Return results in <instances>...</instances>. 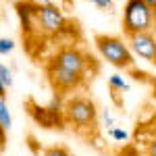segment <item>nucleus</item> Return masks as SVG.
Masks as SVG:
<instances>
[{"instance_id":"1","label":"nucleus","mask_w":156,"mask_h":156,"mask_svg":"<svg viewBox=\"0 0 156 156\" xmlns=\"http://www.w3.org/2000/svg\"><path fill=\"white\" fill-rule=\"evenodd\" d=\"M67 125L77 133H94L98 129V108L87 96H71L62 104Z\"/></svg>"},{"instance_id":"2","label":"nucleus","mask_w":156,"mask_h":156,"mask_svg":"<svg viewBox=\"0 0 156 156\" xmlns=\"http://www.w3.org/2000/svg\"><path fill=\"white\" fill-rule=\"evenodd\" d=\"M96 50L100 52V56L110 62L112 67L123 69V71H133L135 69V54L131 52L129 44L117 36H96L94 37Z\"/></svg>"},{"instance_id":"3","label":"nucleus","mask_w":156,"mask_h":156,"mask_svg":"<svg viewBox=\"0 0 156 156\" xmlns=\"http://www.w3.org/2000/svg\"><path fill=\"white\" fill-rule=\"evenodd\" d=\"M156 25V15L144 0H127L123 11V31L127 36L152 31Z\"/></svg>"},{"instance_id":"4","label":"nucleus","mask_w":156,"mask_h":156,"mask_svg":"<svg viewBox=\"0 0 156 156\" xmlns=\"http://www.w3.org/2000/svg\"><path fill=\"white\" fill-rule=\"evenodd\" d=\"M67 17L58 6L50 4H37L36 19H34V29L42 36H60L67 31Z\"/></svg>"},{"instance_id":"5","label":"nucleus","mask_w":156,"mask_h":156,"mask_svg":"<svg viewBox=\"0 0 156 156\" xmlns=\"http://www.w3.org/2000/svg\"><path fill=\"white\" fill-rule=\"evenodd\" d=\"M52 65L62 67L71 73H77L87 79V71H90V65H92V56H87L85 52L77 48V46H65L58 52H54V56L50 58Z\"/></svg>"},{"instance_id":"6","label":"nucleus","mask_w":156,"mask_h":156,"mask_svg":"<svg viewBox=\"0 0 156 156\" xmlns=\"http://www.w3.org/2000/svg\"><path fill=\"white\" fill-rule=\"evenodd\" d=\"M46 77H48L52 90H54L58 96H67V94L79 90V87L85 83V77L77 75V73L67 71V69H62V67H56V65H52L50 60L46 62Z\"/></svg>"},{"instance_id":"7","label":"nucleus","mask_w":156,"mask_h":156,"mask_svg":"<svg viewBox=\"0 0 156 156\" xmlns=\"http://www.w3.org/2000/svg\"><path fill=\"white\" fill-rule=\"evenodd\" d=\"M27 112L34 119L36 125L42 129H65L67 121H65V112L58 106H40L34 100H27Z\"/></svg>"},{"instance_id":"8","label":"nucleus","mask_w":156,"mask_h":156,"mask_svg":"<svg viewBox=\"0 0 156 156\" xmlns=\"http://www.w3.org/2000/svg\"><path fill=\"white\" fill-rule=\"evenodd\" d=\"M127 44L135 56L148 60V62H156V36L152 31H144V34H133L127 36Z\"/></svg>"},{"instance_id":"9","label":"nucleus","mask_w":156,"mask_h":156,"mask_svg":"<svg viewBox=\"0 0 156 156\" xmlns=\"http://www.w3.org/2000/svg\"><path fill=\"white\" fill-rule=\"evenodd\" d=\"M135 144L144 150V156H156V117L150 123H137Z\"/></svg>"},{"instance_id":"10","label":"nucleus","mask_w":156,"mask_h":156,"mask_svg":"<svg viewBox=\"0 0 156 156\" xmlns=\"http://www.w3.org/2000/svg\"><path fill=\"white\" fill-rule=\"evenodd\" d=\"M108 87L117 94V92H129V83H127V79L119 75V73H115V75H110L108 77Z\"/></svg>"},{"instance_id":"11","label":"nucleus","mask_w":156,"mask_h":156,"mask_svg":"<svg viewBox=\"0 0 156 156\" xmlns=\"http://www.w3.org/2000/svg\"><path fill=\"white\" fill-rule=\"evenodd\" d=\"M0 125L9 131L12 127V117H11V110H9V104L4 98H0Z\"/></svg>"},{"instance_id":"12","label":"nucleus","mask_w":156,"mask_h":156,"mask_svg":"<svg viewBox=\"0 0 156 156\" xmlns=\"http://www.w3.org/2000/svg\"><path fill=\"white\" fill-rule=\"evenodd\" d=\"M42 156H71V152L65 146H50L42 150Z\"/></svg>"},{"instance_id":"13","label":"nucleus","mask_w":156,"mask_h":156,"mask_svg":"<svg viewBox=\"0 0 156 156\" xmlns=\"http://www.w3.org/2000/svg\"><path fill=\"white\" fill-rule=\"evenodd\" d=\"M0 79H2L4 87H11L12 85V71L6 65H0Z\"/></svg>"},{"instance_id":"14","label":"nucleus","mask_w":156,"mask_h":156,"mask_svg":"<svg viewBox=\"0 0 156 156\" xmlns=\"http://www.w3.org/2000/svg\"><path fill=\"white\" fill-rule=\"evenodd\" d=\"M12 50H15V42L11 37H0V54L6 56V54H11Z\"/></svg>"},{"instance_id":"15","label":"nucleus","mask_w":156,"mask_h":156,"mask_svg":"<svg viewBox=\"0 0 156 156\" xmlns=\"http://www.w3.org/2000/svg\"><path fill=\"white\" fill-rule=\"evenodd\" d=\"M108 131H110V137L117 140V142H127V140H129V133L125 131V129H121V127H112V129H108Z\"/></svg>"},{"instance_id":"16","label":"nucleus","mask_w":156,"mask_h":156,"mask_svg":"<svg viewBox=\"0 0 156 156\" xmlns=\"http://www.w3.org/2000/svg\"><path fill=\"white\" fill-rule=\"evenodd\" d=\"M27 144H29V148H31L34 154H40V152H42V146L37 144V140L34 137V135H27Z\"/></svg>"},{"instance_id":"17","label":"nucleus","mask_w":156,"mask_h":156,"mask_svg":"<svg viewBox=\"0 0 156 156\" xmlns=\"http://www.w3.org/2000/svg\"><path fill=\"white\" fill-rule=\"evenodd\" d=\"M87 2L96 4L98 9H104V11H108V9H112V0H87Z\"/></svg>"},{"instance_id":"18","label":"nucleus","mask_w":156,"mask_h":156,"mask_svg":"<svg viewBox=\"0 0 156 156\" xmlns=\"http://www.w3.org/2000/svg\"><path fill=\"white\" fill-rule=\"evenodd\" d=\"M102 121H104V127H106V129H112V127H115V123H112V117H110V112H102Z\"/></svg>"},{"instance_id":"19","label":"nucleus","mask_w":156,"mask_h":156,"mask_svg":"<svg viewBox=\"0 0 156 156\" xmlns=\"http://www.w3.org/2000/svg\"><path fill=\"white\" fill-rule=\"evenodd\" d=\"M4 144H6V129L0 125V150H4Z\"/></svg>"},{"instance_id":"20","label":"nucleus","mask_w":156,"mask_h":156,"mask_svg":"<svg viewBox=\"0 0 156 156\" xmlns=\"http://www.w3.org/2000/svg\"><path fill=\"white\" fill-rule=\"evenodd\" d=\"M119 156H140V154H137V150H135V148L131 146V148H127L125 152H121Z\"/></svg>"},{"instance_id":"21","label":"nucleus","mask_w":156,"mask_h":156,"mask_svg":"<svg viewBox=\"0 0 156 156\" xmlns=\"http://www.w3.org/2000/svg\"><path fill=\"white\" fill-rule=\"evenodd\" d=\"M144 2L148 4V6H150V9H152V12L156 15V0H144Z\"/></svg>"},{"instance_id":"22","label":"nucleus","mask_w":156,"mask_h":156,"mask_svg":"<svg viewBox=\"0 0 156 156\" xmlns=\"http://www.w3.org/2000/svg\"><path fill=\"white\" fill-rule=\"evenodd\" d=\"M6 96V87H4V83H2V79H0V98Z\"/></svg>"},{"instance_id":"23","label":"nucleus","mask_w":156,"mask_h":156,"mask_svg":"<svg viewBox=\"0 0 156 156\" xmlns=\"http://www.w3.org/2000/svg\"><path fill=\"white\" fill-rule=\"evenodd\" d=\"M31 2H36V4H50L52 0H31Z\"/></svg>"},{"instance_id":"24","label":"nucleus","mask_w":156,"mask_h":156,"mask_svg":"<svg viewBox=\"0 0 156 156\" xmlns=\"http://www.w3.org/2000/svg\"><path fill=\"white\" fill-rule=\"evenodd\" d=\"M152 90H154V98H156V81L152 83Z\"/></svg>"}]
</instances>
